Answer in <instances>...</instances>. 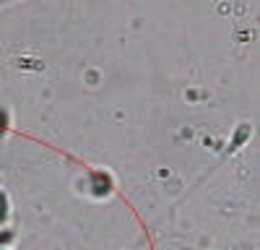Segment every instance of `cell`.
<instances>
[{"mask_svg": "<svg viewBox=\"0 0 260 250\" xmlns=\"http://www.w3.org/2000/svg\"><path fill=\"white\" fill-rule=\"evenodd\" d=\"M13 237H16V232H11V230H0V245H5V242H11Z\"/></svg>", "mask_w": 260, "mask_h": 250, "instance_id": "obj_5", "label": "cell"}, {"mask_svg": "<svg viewBox=\"0 0 260 250\" xmlns=\"http://www.w3.org/2000/svg\"><path fill=\"white\" fill-rule=\"evenodd\" d=\"M247 135H250V128H247V125H240V128H237V135H234V141H232V146H229V151H237V149H240V143L247 141Z\"/></svg>", "mask_w": 260, "mask_h": 250, "instance_id": "obj_2", "label": "cell"}, {"mask_svg": "<svg viewBox=\"0 0 260 250\" xmlns=\"http://www.w3.org/2000/svg\"><path fill=\"white\" fill-rule=\"evenodd\" d=\"M91 183H94L96 195H107L112 191V180H110V175H104V172H94V175H91Z\"/></svg>", "mask_w": 260, "mask_h": 250, "instance_id": "obj_1", "label": "cell"}, {"mask_svg": "<svg viewBox=\"0 0 260 250\" xmlns=\"http://www.w3.org/2000/svg\"><path fill=\"white\" fill-rule=\"evenodd\" d=\"M8 219V198H5V193H0V222H5Z\"/></svg>", "mask_w": 260, "mask_h": 250, "instance_id": "obj_3", "label": "cell"}, {"mask_svg": "<svg viewBox=\"0 0 260 250\" xmlns=\"http://www.w3.org/2000/svg\"><path fill=\"white\" fill-rule=\"evenodd\" d=\"M5 131H8V110L0 107V135H3Z\"/></svg>", "mask_w": 260, "mask_h": 250, "instance_id": "obj_4", "label": "cell"}]
</instances>
